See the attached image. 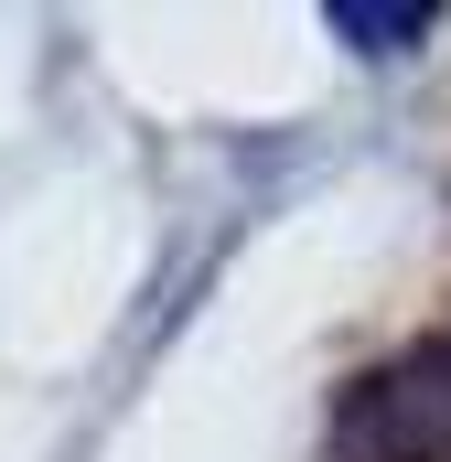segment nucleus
Returning <instances> with one entry per match:
<instances>
[{
  "instance_id": "f257e3e1",
  "label": "nucleus",
  "mask_w": 451,
  "mask_h": 462,
  "mask_svg": "<svg viewBox=\"0 0 451 462\" xmlns=\"http://www.w3.org/2000/svg\"><path fill=\"white\" fill-rule=\"evenodd\" d=\"M344 462H451V334L376 365L334 420Z\"/></svg>"
},
{
  "instance_id": "f03ea898",
  "label": "nucleus",
  "mask_w": 451,
  "mask_h": 462,
  "mask_svg": "<svg viewBox=\"0 0 451 462\" xmlns=\"http://www.w3.org/2000/svg\"><path fill=\"white\" fill-rule=\"evenodd\" d=\"M323 22H334L354 54H409V43H419V32H430L441 11H430V0H334Z\"/></svg>"
}]
</instances>
